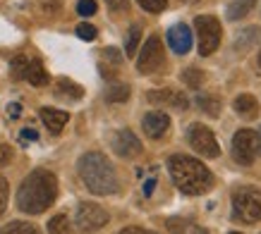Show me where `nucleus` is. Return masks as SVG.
I'll return each mask as SVG.
<instances>
[{
	"label": "nucleus",
	"instance_id": "obj_1",
	"mask_svg": "<svg viewBox=\"0 0 261 234\" xmlns=\"http://www.w3.org/2000/svg\"><path fill=\"white\" fill-rule=\"evenodd\" d=\"M58 196V180L53 172L34 170L17 191V208L29 215H39L53 206Z\"/></svg>",
	"mask_w": 261,
	"mask_h": 234
},
{
	"label": "nucleus",
	"instance_id": "obj_2",
	"mask_svg": "<svg viewBox=\"0 0 261 234\" xmlns=\"http://www.w3.org/2000/svg\"><path fill=\"white\" fill-rule=\"evenodd\" d=\"M168 170L175 187L187 196H201L214 187V174L201 160L190 156H173L168 160Z\"/></svg>",
	"mask_w": 261,
	"mask_h": 234
},
{
	"label": "nucleus",
	"instance_id": "obj_3",
	"mask_svg": "<svg viewBox=\"0 0 261 234\" xmlns=\"http://www.w3.org/2000/svg\"><path fill=\"white\" fill-rule=\"evenodd\" d=\"M82 182L96 196H111L118 191V174L113 170V163L98 151H89L77 163Z\"/></svg>",
	"mask_w": 261,
	"mask_h": 234
},
{
	"label": "nucleus",
	"instance_id": "obj_4",
	"mask_svg": "<svg viewBox=\"0 0 261 234\" xmlns=\"http://www.w3.org/2000/svg\"><path fill=\"white\" fill-rule=\"evenodd\" d=\"M232 213L247 225L261 220V189L240 187L232 191Z\"/></svg>",
	"mask_w": 261,
	"mask_h": 234
},
{
	"label": "nucleus",
	"instance_id": "obj_5",
	"mask_svg": "<svg viewBox=\"0 0 261 234\" xmlns=\"http://www.w3.org/2000/svg\"><path fill=\"white\" fill-rule=\"evenodd\" d=\"M197 26V36H199V55H214L216 48L221 46V36H223V26L221 22L211 15H201L194 19Z\"/></svg>",
	"mask_w": 261,
	"mask_h": 234
},
{
	"label": "nucleus",
	"instance_id": "obj_6",
	"mask_svg": "<svg viewBox=\"0 0 261 234\" xmlns=\"http://www.w3.org/2000/svg\"><path fill=\"white\" fill-rule=\"evenodd\" d=\"M74 222H77V227H80V232H84V234L98 232V229L108 222V213L103 211L101 206H96V203L84 201V203L77 206Z\"/></svg>",
	"mask_w": 261,
	"mask_h": 234
},
{
	"label": "nucleus",
	"instance_id": "obj_7",
	"mask_svg": "<svg viewBox=\"0 0 261 234\" xmlns=\"http://www.w3.org/2000/svg\"><path fill=\"white\" fill-rule=\"evenodd\" d=\"M187 141H190V146L197 151L199 156L204 158H218L221 156V146H218V141H216L214 132L204 125H192L190 132H187Z\"/></svg>",
	"mask_w": 261,
	"mask_h": 234
},
{
	"label": "nucleus",
	"instance_id": "obj_8",
	"mask_svg": "<svg viewBox=\"0 0 261 234\" xmlns=\"http://www.w3.org/2000/svg\"><path fill=\"white\" fill-rule=\"evenodd\" d=\"M166 63V55H163V43H161L159 36H149V41L144 43L142 53L137 57V70L142 74H153L159 72Z\"/></svg>",
	"mask_w": 261,
	"mask_h": 234
},
{
	"label": "nucleus",
	"instance_id": "obj_9",
	"mask_svg": "<svg viewBox=\"0 0 261 234\" xmlns=\"http://www.w3.org/2000/svg\"><path fill=\"white\" fill-rule=\"evenodd\" d=\"M232 158L240 165H252L256 158V143H254V132L252 129H240L232 136Z\"/></svg>",
	"mask_w": 261,
	"mask_h": 234
},
{
	"label": "nucleus",
	"instance_id": "obj_10",
	"mask_svg": "<svg viewBox=\"0 0 261 234\" xmlns=\"http://www.w3.org/2000/svg\"><path fill=\"white\" fill-rule=\"evenodd\" d=\"M111 146L120 158H137L142 153V141L137 139L129 129H120V132L113 134Z\"/></svg>",
	"mask_w": 261,
	"mask_h": 234
},
{
	"label": "nucleus",
	"instance_id": "obj_11",
	"mask_svg": "<svg viewBox=\"0 0 261 234\" xmlns=\"http://www.w3.org/2000/svg\"><path fill=\"white\" fill-rule=\"evenodd\" d=\"M142 127H144V134L149 139H163L166 132L170 129V117L166 112H149V115L142 120Z\"/></svg>",
	"mask_w": 261,
	"mask_h": 234
},
{
	"label": "nucleus",
	"instance_id": "obj_12",
	"mask_svg": "<svg viewBox=\"0 0 261 234\" xmlns=\"http://www.w3.org/2000/svg\"><path fill=\"white\" fill-rule=\"evenodd\" d=\"M168 43H170V48H173L177 55L190 53V48H192L190 26H187V24H175V26H170V29H168Z\"/></svg>",
	"mask_w": 261,
	"mask_h": 234
},
{
	"label": "nucleus",
	"instance_id": "obj_13",
	"mask_svg": "<svg viewBox=\"0 0 261 234\" xmlns=\"http://www.w3.org/2000/svg\"><path fill=\"white\" fill-rule=\"evenodd\" d=\"M149 101L156 103V105H170V108L185 110L190 103L182 94L173 91V89H159V91H149Z\"/></svg>",
	"mask_w": 261,
	"mask_h": 234
},
{
	"label": "nucleus",
	"instance_id": "obj_14",
	"mask_svg": "<svg viewBox=\"0 0 261 234\" xmlns=\"http://www.w3.org/2000/svg\"><path fill=\"white\" fill-rule=\"evenodd\" d=\"M232 108L242 120H254L259 115V103H256V98L252 94H240L235 98V103H232Z\"/></svg>",
	"mask_w": 261,
	"mask_h": 234
},
{
	"label": "nucleus",
	"instance_id": "obj_15",
	"mask_svg": "<svg viewBox=\"0 0 261 234\" xmlns=\"http://www.w3.org/2000/svg\"><path fill=\"white\" fill-rule=\"evenodd\" d=\"M41 120H43V125H46L50 132L58 134L65 125H67L70 115L63 112V110H58V108H41Z\"/></svg>",
	"mask_w": 261,
	"mask_h": 234
},
{
	"label": "nucleus",
	"instance_id": "obj_16",
	"mask_svg": "<svg viewBox=\"0 0 261 234\" xmlns=\"http://www.w3.org/2000/svg\"><path fill=\"white\" fill-rule=\"evenodd\" d=\"M166 227L170 229V234H208L204 227L194 225V222H190L185 218H168Z\"/></svg>",
	"mask_w": 261,
	"mask_h": 234
},
{
	"label": "nucleus",
	"instance_id": "obj_17",
	"mask_svg": "<svg viewBox=\"0 0 261 234\" xmlns=\"http://www.w3.org/2000/svg\"><path fill=\"white\" fill-rule=\"evenodd\" d=\"M24 79L32 86H46L48 84V72L43 70V65L39 60H29L27 65V72H24Z\"/></svg>",
	"mask_w": 261,
	"mask_h": 234
},
{
	"label": "nucleus",
	"instance_id": "obj_18",
	"mask_svg": "<svg viewBox=\"0 0 261 234\" xmlns=\"http://www.w3.org/2000/svg\"><path fill=\"white\" fill-rule=\"evenodd\" d=\"M56 96L60 98H70V101H80L82 96H84V89L80 84H74L70 79H60L56 84Z\"/></svg>",
	"mask_w": 261,
	"mask_h": 234
},
{
	"label": "nucleus",
	"instance_id": "obj_19",
	"mask_svg": "<svg viewBox=\"0 0 261 234\" xmlns=\"http://www.w3.org/2000/svg\"><path fill=\"white\" fill-rule=\"evenodd\" d=\"M254 5H256V0H232L228 5V19L230 22H238V19H242V17H247L252 12Z\"/></svg>",
	"mask_w": 261,
	"mask_h": 234
},
{
	"label": "nucleus",
	"instance_id": "obj_20",
	"mask_svg": "<svg viewBox=\"0 0 261 234\" xmlns=\"http://www.w3.org/2000/svg\"><path fill=\"white\" fill-rule=\"evenodd\" d=\"M259 39H261V29H259V26L245 29V32L238 36V41H235V48H238V50H247V48H252Z\"/></svg>",
	"mask_w": 261,
	"mask_h": 234
},
{
	"label": "nucleus",
	"instance_id": "obj_21",
	"mask_svg": "<svg viewBox=\"0 0 261 234\" xmlns=\"http://www.w3.org/2000/svg\"><path fill=\"white\" fill-rule=\"evenodd\" d=\"M0 234H41V232H39V227L32 225V222H19V220H15V222H10V225L3 227Z\"/></svg>",
	"mask_w": 261,
	"mask_h": 234
},
{
	"label": "nucleus",
	"instance_id": "obj_22",
	"mask_svg": "<svg viewBox=\"0 0 261 234\" xmlns=\"http://www.w3.org/2000/svg\"><path fill=\"white\" fill-rule=\"evenodd\" d=\"M129 98V86L127 84H113L106 89V101L108 103H125Z\"/></svg>",
	"mask_w": 261,
	"mask_h": 234
},
{
	"label": "nucleus",
	"instance_id": "obj_23",
	"mask_svg": "<svg viewBox=\"0 0 261 234\" xmlns=\"http://www.w3.org/2000/svg\"><path fill=\"white\" fill-rule=\"evenodd\" d=\"M197 105L201 110H204L206 115H211V117H218L221 115V101L218 98H214V96H197Z\"/></svg>",
	"mask_w": 261,
	"mask_h": 234
},
{
	"label": "nucleus",
	"instance_id": "obj_24",
	"mask_svg": "<svg viewBox=\"0 0 261 234\" xmlns=\"http://www.w3.org/2000/svg\"><path fill=\"white\" fill-rule=\"evenodd\" d=\"M48 234H72L67 215H56V218H50V222H48Z\"/></svg>",
	"mask_w": 261,
	"mask_h": 234
},
{
	"label": "nucleus",
	"instance_id": "obj_25",
	"mask_svg": "<svg viewBox=\"0 0 261 234\" xmlns=\"http://www.w3.org/2000/svg\"><path fill=\"white\" fill-rule=\"evenodd\" d=\"M182 81L190 86V89H199V86L204 84V72L197 70V67H187V70L182 72Z\"/></svg>",
	"mask_w": 261,
	"mask_h": 234
},
{
	"label": "nucleus",
	"instance_id": "obj_26",
	"mask_svg": "<svg viewBox=\"0 0 261 234\" xmlns=\"http://www.w3.org/2000/svg\"><path fill=\"white\" fill-rule=\"evenodd\" d=\"M139 41H142V29L139 26H132L129 34H127V43H125V53L127 55H135L137 53V46H139Z\"/></svg>",
	"mask_w": 261,
	"mask_h": 234
},
{
	"label": "nucleus",
	"instance_id": "obj_27",
	"mask_svg": "<svg viewBox=\"0 0 261 234\" xmlns=\"http://www.w3.org/2000/svg\"><path fill=\"white\" fill-rule=\"evenodd\" d=\"M27 65H29V57L27 55H17L12 65H10V72H12V79H24V72H27Z\"/></svg>",
	"mask_w": 261,
	"mask_h": 234
},
{
	"label": "nucleus",
	"instance_id": "obj_28",
	"mask_svg": "<svg viewBox=\"0 0 261 234\" xmlns=\"http://www.w3.org/2000/svg\"><path fill=\"white\" fill-rule=\"evenodd\" d=\"M146 12H163L168 8V0H137Z\"/></svg>",
	"mask_w": 261,
	"mask_h": 234
},
{
	"label": "nucleus",
	"instance_id": "obj_29",
	"mask_svg": "<svg viewBox=\"0 0 261 234\" xmlns=\"http://www.w3.org/2000/svg\"><path fill=\"white\" fill-rule=\"evenodd\" d=\"M96 26L94 24H80V26H77V36H80L82 41H94L96 39Z\"/></svg>",
	"mask_w": 261,
	"mask_h": 234
},
{
	"label": "nucleus",
	"instance_id": "obj_30",
	"mask_svg": "<svg viewBox=\"0 0 261 234\" xmlns=\"http://www.w3.org/2000/svg\"><path fill=\"white\" fill-rule=\"evenodd\" d=\"M77 12H80L82 17H91L96 12V3L94 0H80V3H77Z\"/></svg>",
	"mask_w": 261,
	"mask_h": 234
},
{
	"label": "nucleus",
	"instance_id": "obj_31",
	"mask_svg": "<svg viewBox=\"0 0 261 234\" xmlns=\"http://www.w3.org/2000/svg\"><path fill=\"white\" fill-rule=\"evenodd\" d=\"M5 206H8V180L0 177V215L5 211Z\"/></svg>",
	"mask_w": 261,
	"mask_h": 234
},
{
	"label": "nucleus",
	"instance_id": "obj_32",
	"mask_svg": "<svg viewBox=\"0 0 261 234\" xmlns=\"http://www.w3.org/2000/svg\"><path fill=\"white\" fill-rule=\"evenodd\" d=\"M106 5L113 10V12H125L129 8V0H106Z\"/></svg>",
	"mask_w": 261,
	"mask_h": 234
},
{
	"label": "nucleus",
	"instance_id": "obj_33",
	"mask_svg": "<svg viewBox=\"0 0 261 234\" xmlns=\"http://www.w3.org/2000/svg\"><path fill=\"white\" fill-rule=\"evenodd\" d=\"M103 55H106V60H111L113 65H120V63H122V55H120L118 48H106V50H103Z\"/></svg>",
	"mask_w": 261,
	"mask_h": 234
},
{
	"label": "nucleus",
	"instance_id": "obj_34",
	"mask_svg": "<svg viewBox=\"0 0 261 234\" xmlns=\"http://www.w3.org/2000/svg\"><path fill=\"white\" fill-rule=\"evenodd\" d=\"M10 160H12V149H10L8 143H0V167L8 165Z\"/></svg>",
	"mask_w": 261,
	"mask_h": 234
},
{
	"label": "nucleus",
	"instance_id": "obj_35",
	"mask_svg": "<svg viewBox=\"0 0 261 234\" xmlns=\"http://www.w3.org/2000/svg\"><path fill=\"white\" fill-rule=\"evenodd\" d=\"M8 115L12 117V120H17V117L22 115V105H19V103H10V105H8Z\"/></svg>",
	"mask_w": 261,
	"mask_h": 234
},
{
	"label": "nucleus",
	"instance_id": "obj_36",
	"mask_svg": "<svg viewBox=\"0 0 261 234\" xmlns=\"http://www.w3.org/2000/svg\"><path fill=\"white\" fill-rule=\"evenodd\" d=\"M120 234H156V232H149V229H144V227H125Z\"/></svg>",
	"mask_w": 261,
	"mask_h": 234
},
{
	"label": "nucleus",
	"instance_id": "obj_37",
	"mask_svg": "<svg viewBox=\"0 0 261 234\" xmlns=\"http://www.w3.org/2000/svg\"><path fill=\"white\" fill-rule=\"evenodd\" d=\"M22 139H24V141H36V139H39V132L27 127V129H22Z\"/></svg>",
	"mask_w": 261,
	"mask_h": 234
},
{
	"label": "nucleus",
	"instance_id": "obj_38",
	"mask_svg": "<svg viewBox=\"0 0 261 234\" xmlns=\"http://www.w3.org/2000/svg\"><path fill=\"white\" fill-rule=\"evenodd\" d=\"M153 189H156V180H149L144 184V196H151L153 194Z\"/></svg>",
	"mask_w": 261,
	"mask_h": 234
},
{
	"label": "nucleus",
	"instance_id": "obj_39",
	"mask_svg": "<svg viewBox=\"0 0 261 234\" xmlns=\"http://www.w3.org/2000/svg\"><path fill=\"white\" fill-rule=\"evenodd\" d=\"M254 143H256V156H261V127L254 132Z\"/></svg>",
	"mask_w": 261,
	"mask_h": 234
},
{
	"label": "nucleus",
	"instance_id": "obj_40",
	"mask_svg": "<svg viewBox=\"0 0 261 234\" xmlns=\"http://www.w3.org/2000/svg\"><path fill=\"white\" fill-rule=\"evenodd\" d=\"M182 3H197V0H182Z\"/></svg>",
	"mask_w": 261,
	"mask_h": 234
},
{
	"label": "nucleus",
	"instance_id": "obj_41",
	"mask_svg": "<svg viewBox=\"0 0 261 234\" xmlns=\"http://www.w3.org/2000/svg\"><path fill=\"white\" fill-rule=\"evenodd\" d=\"M259 67H261V50H259Z\"/></svg>",
	"mask_w": 261,
	"mask_h": 234
},
{
	"label": "nucleus",
	"instance_id": "obj_42",
	"mask_svg": "<svg viewBox=\"0 0 261 234\" xmlns=\"http://www.w3.org/2000/svg\"><path fill=\"white\" fill-rule=\"evenodd\" d=\"M232 234H240V232H232Z\"/></svg>",
	"mask_w": 261,
	"mask_h": 234
}]
</instances>
